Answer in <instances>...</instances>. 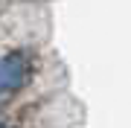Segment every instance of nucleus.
I'll use <instances>...</instances> for the list:
<instances>
[{
    "label": "nucleus",
    "instance_id": "obj_1",
    "mask_svg": "<svg viewBox=\"0 0 131 128\" xmlns=\"http://www.w3.org/2000/svg\"><path fill=\"white\" fill-rule=\"evenodd\" d=\"M26 73H29V64L24 55L15 52V55L0 58V93H12V90L24 87Z\"/></svg>",
    "mask_w": 131,
    "mask_h": 128
},
{
    "label": "nucleus",
    "instance_id": "obj_2",
    "mask_svg": "<svg viewBox=\"0 0 131 128\" xmlns=\"http://www.w3.org/2000/svg\"><path fill=\"white\" fill-rule=\"evenodd\" d=\"M0 128H3V125H0Z\"/></svg>",
    "mask_w": 131,
    "mask_h": 128
}]
</instances>
